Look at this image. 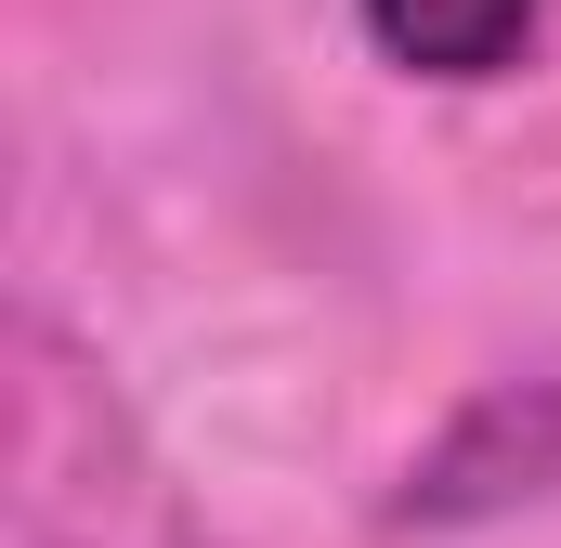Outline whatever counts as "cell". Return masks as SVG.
<instances>
[{
    "label": "cell",
    "instance_id": "1",
    "mask_svg": "<svg viewBox=\"0 0 561 548\" xmlns=\"http://www.w3.org/2000/svg\"><path fill=\"white\" fill-rule=\"evenodd\" d=\"M353 13L405 79H510L549 26V0H353Z\"/></svg>",
    "mask_w": 561,
    "mask_h": 548
}]
</instances>
